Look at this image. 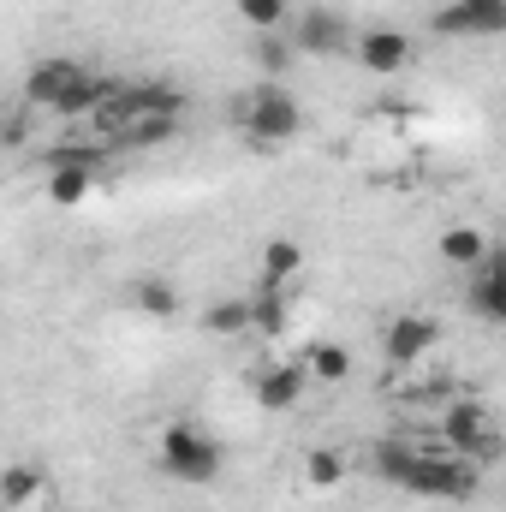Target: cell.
Returning a JSON list of instances; mask_svg holds the SVG:
<instances>
[{
  "mask_svg": "<svg viewBox=\"0 0 506 512\" xmlns=\"http://www.w3.org/2000/svg\"><path fill=\"white\" fill-rule=\"evenodd\" d=\"M286 36H292V48H298V54H316V60L358 48V42H352V30H346V18H340V12H328V6H310V12H298Z\"/></svg>",
  "mask_w": 506,
  "mask_h": 512,
  "instance_id": "cell-7",
  "label": "cell"
},
{
  "mask_svg": "<svg viewBox=\"0 0 506 512\" xmlns=\"http://www.w3.org/2000/svg\"><path fill=\"white\" fill-rule=\"evenodd\" d=\"M239 18L251 24L256 36H274V30H292V0H239Z\"/></svg>",
  "mask_w": 506,
  "mask_h": 512,
  "instance_id": "cell-20",
  "label": "cell"
},
{
  "mask_svg": "<svg viewBox=\"0 0 506 512\" xmlns=\"http://www.w3.org/2000/svg\"><path fill=\"white\" fill-rule=\"evenodd\" d=\"M131 304H137L143 316L167 322V316H179V286L161 280V274H143V280H131Z\"/></svg>",
  "mask_w": 506,
  "mask_h": 512,
  "instance_id": "cell-17",
  "label": "cell"
},
{
  "mask_svg": "<svg viewBox=\"0 0 506 512\" xmlns=\"http://www.w3.org/2000/svg\"><path fill=\"white\" fill-rule=\"evenodd\" d=\"M233 126L245 131L256 149H280L304 131V108L286 84H256L245 96H233Z\"/></svg>",
  "mask_w": 506,
  "mask_h": 512,
  "instance_id": "cell-2",
  "label": "cell"
},
{
  "mask_svg": "<svg viewBox=\"0 0 506 512\" xmlns=\"http://www.w3.org/2000/svg\"><path fill=\"white\" fill-rule=\"evenodd\" d=\"M465 304H471L483 322L506 328V251H489V262L471 274V292H465Z\"/></svg>",
  "mask_w": 506,
  "mask_h": 512,
  "instance_id": "cell-10",
  "label": "cell"
},
{
  "mask_svg": "<svg viewBox=\"0 0 506 512\" xmlns=\"http://www.w3.org/2000/svg\"><path fill=\"white\" fill-rule=\"evenodd\" d=\"M435 441H441L447 453L471 459V465H495V459L506 453V435L495 429V417H489V405H483L477 393H465V399H447V405H441Z\"/></svg>",
  "mask_w": 506,
  "mask_h": 512,
  "instance_id": "cell-3",
  "label": "cell"
},
{
  "mask_svg": "<svg viewBox=\"0 0 506 512\" xmlns=\"http://www.w3.org/2000/svg\"><path fill=\"white\" fill-rule=\"evenodd\" d=\"M304 364H310V376L328 387H340L346 376H352V352L340 346V340H316L310 352H304Z\"/></svg>",
  "mask_w": 506,
  "mask_h": 512,
  "instance_id": "cell-19",
  "label": "cell"
},
{
  "mask_svg": "<svg viewBox=\"0 0 506 512\" xmlns=\"http://www.w3.org/2000/svg\"><path fill=\"white\" fill-rule=\"evenodd\" d=\"M173 131H179V120H173V114H167V120H137L120 143H126V149H155V143H167Z\"/></svg>",
  "mask_w": 506,
  "mask_h": 512,
  "instance_id": "cell-23",
  "label": "cell"
},
{
  "mask_svg": "<svg viewBox=\"0 0 506 512\" xmlns=\"http://www.w3.org/2000/svg\"><path fill=\"white\" fill-rule=\"evenodd\" d=\"M429 24L435 36H506V0H447Z\"/></svg>",
  "mask_w": 506,
  "mask_h": 512,
  "instance_id": "cell-8",
  "label": "cell"
},
{
  "mask_svg": "<svg viewBox=\"0 0 506 512\" xmlns=\"http://www.w3.org/2000/svg\"><path fill=\"white\" fill-rule=\"evenodd\" d=\"M423 447L429 441H405V435H381L376 447H370V465H376L381 483H399L405 489V477L417 471V459H423Z\"/></svg>",
  "mask_w": 506,
  "mask_h": 512,
  "instance_id": "cell-15",
  "label": "cell"
},
{
  "mask_svg": "<svg viewBox=\"0 0 506 512\" xmlns=\"http://www.w3.org/2000/svg\"><path fill=\"white\" fill-rule=\"evenodd\" d=\"M489 251H495V245H489L483 227H447V233L435 239V256H441L447 268H465V274H477V268L489 262Z\"/></svg>",
  "mask_w": 506,
  "mask_h": 512,
  "instance_id": "cell-13",
  "label": "cell"
},
{
  "mask_svg": "<svg viewBox=\"0 0 506 512\" xmlns=\"http://www.w3.org/2000/svg\"><path fill=\"white\" fill-rule=\"evenodd\" d=\"M203 328H209L215 340H239V334H256L251 298H215V304L203 310Z\"/></svg>",
  "mask_w": 506,
  "mask_h": 512,
  "instance_id": "cell-16",
  "label": "cell"
},
{
  "mask_svg": "<svg viewBox=\"0 0 506 512\" xmlns=\"http://www.w3.org/2000/svg\"><path fill=\"white\" fill-rule=\"evenodd\" d=\"M352 54H358V66H364V72H376V78H393V72H399V66H411V36H405V30H364V36H358V48H352Z\"/></svg>",
  "mask_w": 506,
  "mask_h": 512,
  "instance_id": "cell-9",
  "label": "cell"
},
{
  "mask_svg": "<svg viewBox=\"0 0 506 512\" xmlns=\"http://www.w3.org/2000/svg\"><path fill=\"white\" fill-rule=\"evenodd\" d=\"M435 346H441V322H435V316L399 310V316H387V328H381V358H387L393 370H417Z\"/></svg>",
  "mask_w": 506,
  "mask_h": 512,
  "instance_id": "cell-5",
  "label": "cell"
},
{
  "mask_svg": "<svg viewBox=\"0 0 506 512\" xmlns=\"http://www.w3.org/2000/svg\"><path fill=\"white\" fill-rule=\"evenodd\" d=\"M155 459L185 489H209L221 477V441L209 429H197V423H167L161 441H155Z\"/></svg>",
  "mask_w": 506,
  "mask_h": 512,
  "instance_id": "cell-4",
  "label": "cell"
},
{
  "mask_svg": "<svg viewBox=\"0 0 506 512\" xmlns=\"http://www.w3.org/2000/svg\"><path fill=\"white\" fill-rule=\"evenodd\" d=\"M310 382H316V376H310L304 358H274V364H262V370L251 376V399L262 405V411H292Z\"/></svg>",
  "mask_w": 506,
  "mask_h": 512,
  "instance_id": "cell-6",
  "label": "cell"
},
{
  "mask_svg": "<svg viewBox=\"0 0 506 512\" xmlns=\"http://www.w3.org/2000/svg\"><path fill=\"white\" fill-rule=\"evenodd\" d=\"M54 495V483H48V471L42 465H6V477H0V501H6V512H30V507H42Z\"/></svg>",
  "mask_w": 506,
  "mask_h": 512,
  "instance_id": "cell-12",
  "label": "cell"
},
{
  "mask_svg": "<svg viewBox=\"0 0 506 512\" xmlns=\"http://www.w3.org/2000/svg\"><path fill=\"white\" fill-rule=\"evenodd\" d=\"M96 173H102V167H78V161H66V167H48L42 191H48L54 209H78V203L96 197Z\"/></svg>",
  "mask_w": 506,
  "mask_h": 512,
  "instance_id": "cell-14",
  "label": "cell"
},
{
  "mask_svg": "<svg viewBox=\"0 0 506 512\" xmlns=\"http://www.w3.org/2000/svg\"><path fill=\"white\" fill-rule=\"evenodd\" d=\"M251 310L262 340H286V328H292V280H262L251 292Z\"/></svg>",
  "mask_w": 506,
  "mask_h": 512,
  "instance_id": "cell-11",
  "label": "cell"
},
{
  "mask_svg": "<svg viewBox=\"0 0 506 512\" xmlns=\"http://www.w3.org/2000/svg\"><path fill=\"white\" fill-rule=\"evenodd\" d=\"M304 268V245L298 239H268L262 245V280H292Z\"/></svg>",
  "mask_w": 506,
  "mask_h": 512,
  "instance_id": "cell-21",
  "label": "cell"
},
{
  "mask_svg": "<svg viewBox=\"0 0 506 512\" xmlns=\"http://www.w3.org/2000/svg\"><path fill=\"white\" fill-rule=\"evenodd\" d=\"M292 54H298V48H292V36H286V30L256 36V66H262V78H268V84H280V72L292 66Z\"/></svg>",
  "mask_w": 506,
  "mask_h": 512,
  "instance_id": "cell-22",
  "label": "cell"
},
{
  "mask_svg": "<svg viewBox=\"0 0 506 512\" xmlns=\"http://www.w3.org/2000/svg\"><path fill=\"white\" fill-rule=\"evenodd\" d=\"M114 96H120L114 78H102V72H90L84 60H66V54L36 60L30 78H24V108L60 114V120H96Z\"/></svg>",
  "mask_w": 506,
  "mask_h": 512,
  "instance_id": "cell-1",
  "label": "cell"
},
{
  "mask_svg": "<svg viewBox=\"0 0 506 512\" xmlns=\"http://www.w3.org/2000/svg\"><path fill=\"white\" fill-rule=\"evenodd\" d=\"M346 453L340 447H310L304 453V489H316V495H328V489H340L346 483Z\"/></svg>",
  "mask_w": 506,
  "mask_h": 512,
  "instance_id": "cell-18",
  "label": "cell"
}]
</instances>
